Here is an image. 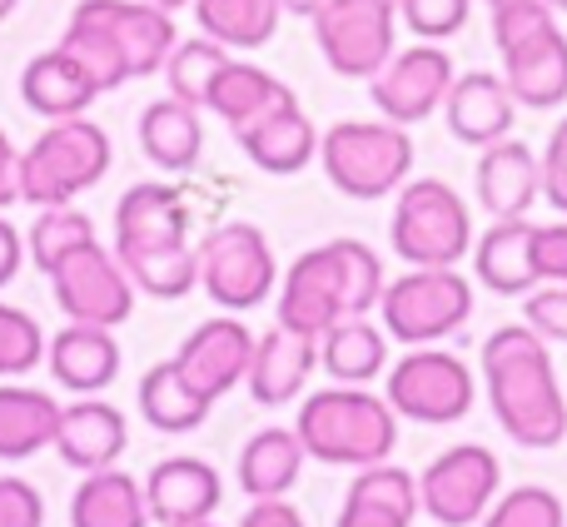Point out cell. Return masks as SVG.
I'll return each mask as SVG.
<instances>
[{
  "label": "cell",
  "mask_w": 567,
  "mask_h": 527,
  "mask_svg": "<svg viewBox=\"0 0 567 527\" xmlns=\"http://www.w3.org/2000/svg\"><path fill=\"white\" fill-rule=\"evenodd\" d=\"M483 389H488L493 418L518 448H563L567 438V399L558 369H553L548 339L528 323H503L488 333L478 353Z\"/></svg>",
  "instance_id": "6da1fadb"
},
{
  "label": "cell",
  "mask_w": 567,
  "mask_h": 527,
  "mask_svg": "<svg viewBox=\"0 0 567 527\" xmlns=\"http://www.w3.org/2000/svg\"><path fill=\"white\" fill-rule=\"evenodd\" d=\"M293 433H299L303 453L313 463L359 473L393 458V448H399V413L379 393L333 383V389H319L303 399Z\"/></svg>",
  "instance_id": "7a4b0ae2"
},
{
  "label": "cell",
  "mask_w": 567,
  "mask_h": 527,
  "mask_svg": "<svg viewBox=\"0 0 567 527\" xmlns=\"http://www.w3.org/2000/svg\"><path fill=\"white\" fill-rule=\"evenodd\" d=\"M110 169V135L95 120H55L30 149H20V199L35 209L75 205Z\"/></svg>",
  "instance_id": "3957f363"
},
{
  "label": "cell",
  "mask_w": 567,
  "mask_h": 527,
  "mask_svg": "<svg viewBox=\"0 0 567 527\" xmlns=\"http://www.w3.org/2000/svg\"><path fill=\"white\" fill-rule=\"evenodd\" d=\"M319 165L339 195L383 199L409 185L413 140H409V130L389 125V120H343V125L323 130Z\"/></svg>",
  "instance_id": "277c9868"
},
{
  "label": "cell",
  "mask_w": 567,
  "mask_h": 527,
  "mask_svg": "<svg viewBox=\"0 0 567 527\" xmlns=\"http://www.w3.org/2000/svg\"><path fill=\"white\" fill-rule=\"evenodd\" d=\"M389 239L409 269H458V259L473 255V215L443 179H409L393 199Z\"/></svg>",
  "instance_id": "5b68a950"
},
{
  "label": "cell",
  "mask_w": 567,
  "mask_h": 527,
  "mask_svg": "<svg viewBox=\"0 0 567 527\" xmlns=\"http://www.w3.org/2000/svg\"><path fill=\"white\" fill-rule=\"evenodd\" d=\"M473 319V283L458 269H409L389 279L379 299V323L409 349H433Z\"/></svg>",
  "instance_id": "8992f818"
},
{
  "label": "cell",
  "mask_w": 567,
  "mask_h": 527,
  "mask_svg": "<svg viewBox=\"0 0 567 527\" xmlns=\"http://www.w3.org/2000/svg\"><path fill=\"white\" fill-rule=\"evenodd\" d=\"M195 249H199V289H205L219 309L245 313V309H259V303L275 293L279 264H275V249H269L259 225L229 219V225L209 229Z\"/></svg>",
  "instance_id": "52a82bcc"
},
{
  "label": "cell",
  "mask_w": 567,
  "mask_h": 527,
  "mask_svg": "<svg viewBox=\"0 0 567 527\" xmlns=\"http://www.w3.org/2000/svg\"><path fill=\"white\" fill-rule=\"evenodd\" d=\"M389 409L399 418L429 423V428H443V423H458L473 413V399H478V383H473V369L449 349H409L399 363L389 369V389H383Z\"/></svg>",
  "instance_id": "ba28073f"
},
{
  "label": "cell",
  "mask_w": 567,
  "mask_h": 527,
  "mask_svg": "<svg viewBox=\"0 0 567 527\" xmlns=\"http://www.w3.org/2000/svg\"><path fill=\"white\" fill-rule=\"evenodd\" d=\"M399 35V6L389 0H323L313 10V40L333 75L373 80L393 60Z\"/></svg>",
  "instance_id": "9c48e42d"
},
{
  "label": "cell",
  "mask_w": 567,
  "mask_h": 527,
  "mask_svg": "<svg viewBox=\"0 0 567 527\" xmlns=\"http://www.w3.org/2000/svg\"><path fill=\"white\" fill-rule=\"evenodd\" d=\"M503 493V463L483 443H458L419 473L423 518L439 527H478Z\"/></svg>",
  "instance_id": "30bf717a"
},
{
  "label": "cell",
  "mask_w": 567,
  "mask_h": 527,
  "mask_svg": "<svg viewBox=\"0 0 567 527\" xmlns=\"http://www.w3.org/2000/svg\"><path fill=\"white\" fill-rule=\"evenodd\" d=\"M50 289L70 323H95V329H120L135 313V283H130L120 255H110L100 239L80 245L50 269Z\"/></svg>",
  "instance_id": "8fae6325"
},
{
  "label": "cell",
  "mask_w": 567,
  "mask_h": 527,
  "mask_svg": "<svg viewBox=\"0 0 567 527\" xmlns=\"http://www.w3.org/2000/svg\"><path fill=\"white\" fill-rule=\"evenodd\" d=\"M339 319H359V309H353L339 239H329V245L299 255L279 279V323L303 339H323Z\"/></svg>",
  "instance_id": "7c38bea8"
},
{
  "label": "cell",
  "mask_w": 567,
  "mask_h": 527,
  "mask_svg": "<svg viewBox=\"0 0 567 527\" xmlns=\"http://www.w3.org/2000/svg\"><path fill=\"white\" fill-rule=\"evenodd\" d=\"M453 80L458 75H453L449 50L419 40V45H409V50H393L389 65L369 80V95H373V110H379L389 125L409 130V125H419V120H429L433 110H443Z\"/></svg>",
  "instance_id": "4fadbf2b"
},
{
  "label": "cell",
  "mask_w": 567,
  "mask_h": 527,
  "mask_svg": "<svg viewBox=\"0 0 567 527\" xmlns=\"http://www.w3.org/2000/svg\"><path fill=\"white\" fill-rule=\"evenodd\" d=\"M249 359H255V333H249L235 313L199 323L175 353L179 373H185L209 403L225 399L235 383L249 379Z\"/></svg>",
  "instance_id": "5bb4252c"
},
{
  "label": "cell",
  "mask_w": 567,
  "mask_h": 527,
  "mask_svg": "<svg viewBox=\"0 0 567 527\" xmlns=\"http://www.w3.org/2000/svg\"><path fill=\"white\" fill-rule=\"evenodd\" d=\"M189 245V205L175 185H130L115 205V255Z\"/></svg>",
  "instance_id": "9a60e30c"
},
{
  "label": "cell",
  "mask_w": 567,
  "mask_h": 527,
  "mask_svg": "<svg viewBox=\"0 0 567 527\" xmlns=\"http://www.w3.org/2000/svg\"><path fill=\"white\" fill-rule=\"evenodd\" d=\"M443 120H449L453 140H463V145H473V149H488L513 135L518 100H513L503 75H493V70H468V75L453 80L449 100H443Z\"/></svg>",
  "instance_id": "2e32d148"
},
{
  "label": "cell",
  "mask_w": 567,
  "mask_h": 527,
  "mask_svg": "<svg viewBox=\"0 0 567 527\" xmlns=\"http://www.w3.org/2000/svg\"><path fill=\"white\" fill-rule=\"evenodd\" d=\"M145 503H150V523L159 527L209 523L219 513V503H225V483L205 458H165L150 468Z\"/></svg>",
  "instance_id": "e0dca14e"
},
{
  "label": "cell",
  "mask_w": 567,
  "mask_h": 527,
  "mask_svg": "<svg viewBox=\"0 0 567 527\" xmlns=\"http://www.w3.org/2000/svg\"><path fill=\"white\" fill-rule=\"evenodd\" d=\"M473 185H478V205L488 209V219H528L533 199H543V159L508 135L478 155Z\"/></svg>",
  "instance_id": "ac0fdd59"
},
{
  "label": "cell",
  "mask_w": 567,
  "mask_h": 527,
  "mask_svg": "<svg viewBox=\"0 0 567 527\" xmlns=\"http://www.w3.org/2000/svg\"><path fill=\"white\" fill-rule=\"evenodd\" d=\"M313 369H319V339H303V333L275 323L269 333L255 339V359H249V393L265 409H284L309 389Z\"/></svg>",
  "instance_id": "d6986e66"
},
{
  "label": "cell",
  "mask_w": 567,
  "mask_h": 527,
  "mask_svg": "<svg viewBox=\"0 0 567 527\" xmlns=\"http://www.w3.org/2000/svg\"><path fill=\"white\" fill-rule=\"evenodd\" d=\"M80 10H90V16L120 40V50H125L130 75L135 80L165 70L169 50L179 45L169 10L150 6V0H80Z\"/></svg>",
  "instance_id": "ffe728a7"
},
{
  "label": "cell",
  "mask_w": 567,
  "mask_h": 527,
  "mask_svg": "<svg viewBox=\"0 0 567 527\" xmlns=\"http://www.w3.org/2000/svg\"><path fill=\"white\" fill-rule=\"evenodd\" d=\"M419 513V478L399 463H373L353 473L333 527H413Z\"/></svg>",
  "instance_id": "44dd1931"
},
{
  "label": "cell",
  "mask_w": 567,
  "mask_h": 527,
  "mask_svg": "<svg viewBox=\"0 0 567 527\" xmlns=\"http://www.w3.org/2000/svg\"><path fill=\"white\" fill-rule=\"evenodd\" d=\"M130 428L125 413L105 399H80L70 409H60V428H55V453L70 463L75 473H105L115 468V458L125 453Z\"/></svg>",
  "instance_id": "7402d4cb"
},
{
  "label": "cell",
  "mask_w": 567,
  "mask_h": 527,
  "mask_svg": "<svg viewBox=\"0 0 567 527\" xmlns=\"http://www.w3.org/2000/svg\"><path fill=\"white\" fill-rule=\"evenodd\" d=\"M45 363L55 373L60 389L80 393V399H95L115 383L120 373V343L115 329H95V323H65V329L50 339Z\"/></svg>",
  "instance_id": "603a6c76"
},
{
  "label": "cell",
  "mask_w": 567,
  "mask_h": 527,
  "mask_svg": "<svg viewBox=\"0 0 567 527\" xmlns=\"http://www.w3.org/2000/svg\"><path fill=\"white\" fill-rule=\"evenodd\" d=\"M100 95H105V90L90 80V70L60 45L35 55L20 70V100H25L35 115H45L50 125H55V120H80Z\"/></svg>",
  "instance_id": "cb8c5ba5"
},
{
  "label": "cell",
  "mask_w": 567,
  "mask_h": 527,
  "mask_svg": "<svg viewBox=\"0 0 567 527\" xmlns=\"http://www.w3.org/2000/svg\"><path fill=\"white\" fill-rule=\"evenodd\" d=\"M503 80L528 110H558L567 100V35L558 25L503 50Z\"/></svg>",
  "instance_id": "d4e9b609"
},
{
  "label": "cell",
  "mask_w": 567,
  "mask_h": 527,
  "mask_svg": "<svg viewBox=\"0 0 567 527\" xmlns=\"http://www.w3.org/2000/svg\"><path fill=\"white\" fill-rule=\"evenodd\" d=\"M235 140H239V149L265 169V175H299V169L319 155L323 135L313 130V120L299 110V100H289V105L259 115L255 125H245Z\"/></svg>",
  "instance_id": "484cf974"
},
{
  "label": "cell",
  "mask_w": 567,
  "mask_h": 527,
  "mask_svg": "<svg viewBox=\"0 0 567 527\" xmlns=\"http://www.w3.org/2000/svg\"><path fill=\"white\" fill-rule=\"evenodd\" d=\"M473 269H478L483 289L503 293V299H528V293L538 289L528 219H493L488 235L473 239Z\"/></svg>",
  "instance_id": "4316f807"
},
{
  "label": "cell",
  "mask_w": 567,
  "mask_h": 527,
  "mask_svg": "<svg viewBox=\"0 0 567 527\" xmlns=\"http://www.w3.org/2000/svg\"><path fill=\"white\" fill-rule=\"evenodd\" d=\"M319 369L329 373L333 383L369 389L379 373H389V333H383V323H373L369 313L339 319L319 339Z\"/></svg>",
  "instance_id": "83f0119b"
},
{
  "label": "cell",
  "mask_w": 567,
  "mask_h": 527,
  "mask_svg": "<svg viewBox=\"0 0 567 527\" xmlns=\"http://www.w3.org/2000/svg\"><path fill=\"white\" fill-rule=\"evenodd\" d=\"M140 149H145L150 165L169 169V175L195 169L199 149H205V120H199V110L175 95L150 100L140 110Z\"/></svg>",
  "instance_id": "f1b7e54d"
},
{
  "label": "cell",
  "mask_w": 567,
  "mask_h": 527,
  "mask_svg": "<svg viewBox=\"0 0 567 527\" xmlns=\"http://www.w3.org/2000/svg\"><path fill=\"white\" fill-rule=\"evenodd\" d=\"M303 443L293 428H259L239 453V488L249 493V503L265 498H289V488L303 473Z\"/></svg>",
  "instance_id": "f546056e"
},
{
  "label": "cell",
  "mask_w": 567,
  "mask_h": 527,
  "mask_svg": "<svg viewBox=\"0 0 567 527\" xmlns=\"http://www.w3.org/2000/svg\"><path fill=\"white\" fill-rule=\"evenodd\" d=\"M70 527H150L145 483L120 468L85 473V483L70 498Z\"/></svg>",
  "instance_id": "4dcf8cb0"
},
{
  "label": "cell",
  "mask_w": 567,
  "mask_h": 527,
  "mask_svg": "<svg viewBox=\"0 0 567 527\" xmlns=\"http://www.w3.org/2000/svg\"><path fill=\"white\" fill-rule=\"evenodd\" d=\"M60 403L25 383H0V458L20 463L40 448H55Z\"/></svg>",
  "instance_id": "1f68e13d"
},
{
  "label": "cell",
  "mask_w": 567,
  "mask_h": 527,
  "mask_svg": "<svg viewBox=\"0 0 567 527\" xmlns=\"http://www.w3.org/2000/svg\"><path fill=\"white\" fill-rule=\"evenodd\" d=\"M289 100H293V90L284 85L279 75H269L265 65H249V60H229L225 75H219L215 90H209V105H205V110H215V115L239 135L245 125H255L259 115H269V110L289 105Z\"/></svg>",
  "instance_id": "d6a6232c"
},
{
  "label": "cell",
  "mask_w": 567,
  "mask_h": 527,
  "mask_svg": "<svg viewBox=\"0 0 567 527\" xmlns=\"http://www.w3.org/2000/svg\"><path fill=\"white\" fill-rule=\"evenodd\" d=\"M209 409H215V403L179 373L175 359L155 363V369L140 379V413H145V423L155 433H195L199 423L209 418Z\"/></svg>",
  "instance_id": "836d02e7"
},
{
  "label": "cell",
  "mask_w": 567,
  "mask_h": 527,
  "mask_svg": "<svg viewBox=\"0 0 567 527\" xmlns=\"http://www.w3.org/2000/svg\"><path fill=\"white\" fill-rule=\"evenodd\" d=\"M284 6L279 0H195L199 35L225 50H259L275 40Z\"/></svg>",
  "instance_id": "e575fe53"
},
{
  "label": "cell",
  "mask_w": 567,
  "mask_h": 527,
  "mask_svg": "<svg viewBox=\"0 0 567 527\" xmlns=\"http://www.w3.org/2000/svg\"><path fill=\"white\" fill-rule=\"evenodd\" d=\"M135 293L150 299H185L199 283V249L195 245H169V249H140V255H120Z\"/></svg>",
  "instance_id": "d590c367"
},
{
  "label": "cell",
  "mask_w": 567,
  "mask_h": 527,
  "mask_svg": "<svg viewBox=\"0 0 567 527\" xmlns=\"http://www.w3.org/2000/svg\"><path fill=\"white\" fill-rule=\"evenodd\" d=\"M60 50H70V55L90 70V80H95L100 90H120L125 80H135V75H130L125 50H120V40L110 35V30L100 25L90 10H80V6H75V16H70L65 35H60Z\"/></svg>",
  "instance_id": "8d00e7d4"
},
{
  "label": "cell",
  "mask_w": 567,
  "mask_h": 527,
  "mask_svg": "<svg viewBox=\"0 0 567 527\" xmlns=\"http://www.w3.org/2000/svg\"><path fill=\"white\" fill-rule=\"evenodd\" d=\"M229 60H235V55H229L225 45L195 35V40H179V45L169 50V60H165V70H159V75L169 80V95H175V100L205 110L209 105V90H215V80L225 75Z\"/></svg>",
  "instance_id": "74e56055"
},
{
  "label": "cell",
  "mask_w": 567,
  "mask_h": 527,
  "mask_svg": "<svg viewBox=\"0 0 567 527\" xmlns=\"http://www.w3.org/2000/svg\"><path fill=\"white\" fill-rule=\"evenodd\" d=\"M95 239V225H90L85 209L75 205H60V209H40L35 225H30L25 235V255L35 259L40 273H50L65 255H75L80 245H90Z\"/></svg>",
  "instance_id": "f35d334b"
},
{
  "label": "cell",
  "mask_w": 567,
  "mask_h": 527,
  "mask_svg": "<svg viewBox=\"0 0 567 527\" xmlns=\"http://www.w3.org/2000/svg\"><path fill=\"white\" fill-rule=\"evenodd\" d=\"M478 527H567V508L553 488L523 483V488L498 493V503H493Z\"/></svg>",
  "instance_id": "ab89813d"
},
{
  "label": "cell",
  "mask_w": 567,
  "mask_h": 527,
  "mask_svg": "<svg viewBox=\"0 0 567 527\" xmlns=\"http://www.w3.org/2000/svg\"><path fill=\"white\" fill-rule=\"evenodd\" d=\"M45 333H40V323L30 319L25 309H16V303H0V379H20V373H30L40 359H45Z\"/></svg>",
  "instance_id": "60d3db41"
},
{
  "label": "cell",
  "mask_w": 567,
  "mask_h": 527,
  "mask_svg": "<svg viewBox=\"0 0 567 527\" xmlns=\"http://www.w3.org/2000/svg\"><path fill=\"white\" fill-rule=\"evenodd\" d=\"M473 0H399V20L429 45H443L449 35H458L468 25Z\"/></svg>",
  "instance_id": "b9f144b4"
},
{
  "label": "cell",
  "mask_w": 567,
  "mask_h": 527,
  "mask_svg": "<svg viewBox=\"0 0 567 527\" xmlns=\"http://www.w3.org/2000/svg\"><path fill=\"white\" fill-rule=\"evenodd\" d=\"M558 25V10L548 0H508V6H493V40H498V55L523 40L543 35V30Z\"/></svg>",
  "instance_id": "7bdbcfd3"
},
{
  "label": "cell",
  "mask_w": 567,
  "mask_h": 527,
  "mask_svg": "<svg viewBox=\"0 0 567 527\" xmlns=\"http://www.w3.org/2000/svg\"><path fill=\"white\" fill-rule=\"evenodd\" d=\"M523 323L548 343H567V283H538L523 303Z\"/></svg>",
  "instance_id": "ee69618b"
},
{
  "label": "cell",
  "mask_w": 567,
  "mask_h": 527,
  "mask_svg": "<svg viewBox=\"0 0 567 527\" xmlns=\"http://www.w3.org/2000/svg\"><path fill=\"white\" fill-rule=\"evenodd\" d=\"M533 273L538 283H567V219L533 225Z\"/></svg>",
  "instance_id": "f6af8a7d"
},
{
  "label": "cell",
  "mask_w": 567,
  "mask_h": 527,
  "mask_svg": "<svg viewBox=\"0 0 567 527\" xmlns=\"http://www.w3.org/2000/svg\"><path fill=\"white\" fill-rule=\"evenodd\" d=\"M40 523H45V503H40L35 483L0 478V527H40Z\"/></svg>",
  "instance_id": "bcb514c9"
},
{
  "label": "cell",
  "mask_w": 567,
  "mask_h": 527,
  "mask_svg": "<svg viewBox=\"0 0 567 527\" xmlns=\"http://www.w3.org/2000/svg\"><path fill=\"white\" fill-rule=\"evenodd\" d=\"M543 199L567 219V120H558V130L543 145Z\"/></svg>",
  "instance_id": "7dc6e473"
},
{
  "label": "cell",
  "mask_w": 567,
  "mask_h": 527,
  "mask_svg": "<svg viewBox=\"0 0 567 527\" xmlns=\"http://www.w3.org/2000/svg\"><path fill=\"white\" fill-rule=\"evenodd\" d=\"M239 527H309V523H303V513L289 498H265V503H249Z\"/></svg>",
  "instance_id": "c3c4849f"
},
{
  "label": "cell",
  "mask_w": 567,
  "mask_h": 527,
  "mask_svg": "<svg viewBox=\"0 0 567 527\" xmlns=\"http://www.w3.org/2000/svg\"><path fill=\"white\" fill-rule=\"evenodd\" d=\"M20 264H25V239H20V229L10 225L6 215H0V289L20 273Z\"/></svg>",
  "instance_id": "681fc988"
},
{
  "label": "cell",
  "mask_w": 567,
  "mask_h": 527,
  "mask_svg": "<svg viewBox=\"0 0 567 527\" xmlns=\"http://www.w3.org/2000/svg\"><path fill=\"white\" fill-rule=\"evenodd\" d=\"M20 199V149L10 145V135L0 130V209Z\"/></svg>",
  "instance_id": "f907efd6"
},
{
  "label": "cell",
  "mask_w": 567,
  "mask_h": 527,
  "mask_svg": "<svg viewBox=\"0 0 567 527\" xmlns=\"http://www.w3.org/2000/svg\"><path fill=\"white\" fill-rule=\"evenodd\" d=\"M279 6H284V16H309L313 20V10H319L323 0H279Z\"/></svg>",
  "instance_id": "816d5d0a"
},
{
  "label": "cell",
  "mask_w": 567,
  "mask_h": 527,
  "mask_svg": "<svg viewBox=\"0 0 567 527\" xmlns=\"http://www.w3.org/2000/svg\"><path fill=\"white\" fill-rule=\"evenodd\" d=\"M150 6H159V10H179V6H195V0H150Z\"/></svg>",
  "instance_id": "f5cc1de1"
},
{
  "label": "cell",
  "mask_w": 567,
  "mask_h": 527,
  "mask_svg": "<svg viewBox=\"0 0 567 527\" xmlns=\"http://www.w3.org/2000/svg\"><path fill=\"white\" fill-rule=\"evenodd\" d=\"M16 6H20V0H0V20H6L10 10H16Z\"/></svg>",
  "instance_id": "db71d44e"
},
{
  "label": "cell",
  "mask_w": 567,
  "mask_h": 527,
  "mask_svg": "<svg viewBox=\"0 0 567 527\" xmlns=\"http://www.w3.org/2000/svg\"><path fill=\"white\" fill-rule=\"evenodd\" d=\"M548 6H553V10H563V16H567V0H548Z\"/></svg>",
  "instance_id": "11a10c76"
},
{
  "label": "cell",
  "mask_w": 567,
  "mask_h": 527,
  "mask_svg": "<svg viewBox=\"0 0 567 527\" xmlns=\"http://www.w3.org/2000/svg\"><path fill=\"white\" fill-rule=\"evenodd\" d=\"M189 527H219V523H215V518H209V523H189Z\"/></svg>",
  "instance_id": "9f6ffc18"
},
{
  "label": "cell",
  "mask_w": 567,
  "mask_h": 527,
  "mask_svg": "<svg viewBox=\"0 0 567 527\" xmlns=\"http://www.w3.org/2000/svg\"><path fill=\"white\" fill-rule=\"evenodd\" d=\"M389 6H399V0H389Z\"/></svg>",
  "instance_id": "6f0895ef"
}]
</instances>
